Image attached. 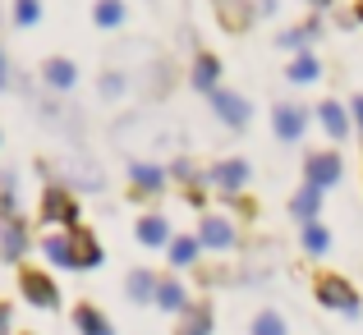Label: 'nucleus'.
I'll return each mask as SVG.
<instances>
[{
	"label": "nucleus",
	"instance_id": "1",
	"mask_svg": "<svg viewBox=\"0 0 363 335\" xmlns=\"http://www.w3.org/2000/svg\"><path fill=\"white\" fill-rule=\"evenodd\" d=\"M37 221L60 225V229H74V225H79V198H74V188L46 184L42 188V207H37Z\"/></svg>",
	"mask_w": 363,
	"mask_h": 335
},
{
	"label": "nucleus",
	"instance_id": "2",
	"mask_svg": "<svg viewBox=\"0 0 363 335\" xmlns=\"http://www.w3.org/2000/svg\"><path fill=\"white\" fill-rule=\"evenodd\" d=\"M318 303L331 308V312H340V317H359L363 312L359 290L345 280V276H318Z\"/></svg>",
	"mask_w": 363,
	"mask_h": 335
},
{
	"label": "nucleus",
	"instance_id": "3",
	"mask_svg": "<svg viewBox=\"0 0 363 335\" xmlns=\"http://www.w3.org/2000/svg\"><path fill=\"white\" fill-rule=\"evenodd\" d=\"M272 129L281 142H303V129H308V110L299 101H276L272 106Z\"/></svg>",
	"mask_w": 363,
	"mask_h": 335
},
{
	"label": "nucleus",
	"instance_id": "4",
	"mask_svg": "<svg viewBox=\"0 0 363 335\" xmlns=\"http://www.w3.org/2000/svg\"><path fill=\"white\" fill-rule=\"evenodd\" d=\"M18 285H23V299L33 303V308H42V312L60 308V290H55V280L46 271H33V266H28V271L18 276Z\"/></svg>",
	"mask_w": 363,
	"mask_h": 335
},
{
	"label": "nucleus",
	"instance_id": "5",
	"mask_svg": "<svg viewBox=\"0 0 363 335\" xmlns=\"http://www.w3.org/2000/svg\"><path fill=\"white\" fill-rule=\"evenodd\" d=\"M248 179H253V170H248L244 157H225V161H216V166L207 170V184H216L225 198H230V193H244Z\"/></svg>",
	"mask_w": 363,
	"mask_h": 335
},
{
	"label": "nucleus",
	"instance_id": "6",
	"mask_svg": "<svg viewBox=\"0 0 363 335\" xmlns=\"http://www.w3.org/2000/svg\"><path fill=\"white\" fill-rule=\"evenodd\" d=\"M345 175V161H340V152H313L308 161H303V179H308L313 188H331L336 179Z\"/></svg>",
	"mask_w": 363,
	"mask_h": 335
},
{
	"label": "nucleus",
	"instance_id": "7",
	"mask_svg": "<svg viewBox=\"0 0 363 335\" xmlns=\"http://www.w3.org/2000/svg\"><path fill=\"white\" fill-rule=\"evenodd\" d=\"M212 110H216V120H221L225 129H244V124L253 120V106H248L240 92H230V88H216L212 92Z\"/></svg>",
	"mask_w": 363,
	"mask_h": 335
},
{
	"label": "nucleus",
	"instance_id": "8",
	"mask_svg": "<svg viewBox=\"0 0 363 335\" xmlns=\"http://www.w3.org/2000/svg\"><path fill=\"white\" fill-rule=\"evenodd\" d=\"M69 248H74V262H79V271H92V266H101V239L92 234V229H83V225H74L69 229Z\"/></svg>",
	"mask_w": 363,
	"mask_h": 335
},
{
	"label": "nucleus",
	"instance_id": "9",
	"mask_svg": "<svg viewBox=\"0 0 363 335\" xmlns=\"http://www.w3.org/2000/svg\"><path fill=\"white\" fill-rule=\"evenodd\" d=\"M198 244L212 248V253H225V248H235V225L225 221V216H203V225H198Z\"/></svg>",
	"mask_w": 363,
	"mask_h": 335
},
{
	"label": "nucleus",
	"instance_id": "10",
	"mask_svg": "<svg viewBox=\"0 0 363 335\" xmlns=\"http://www.w3.org/2000/svg\"><path fill=\"white\" fill-rule=\"evenodd\" d=\"M253 14H257L253 0H216V18H221L225 33H248Z\"/></svg>",
	"mask_w": 363,
	"mask_h": 335
},
{
	"label": "nucleus",
	"instance_id": "11",
	"mask_svg": "<svg viewBox=\"0 0 363 335\" xmlns=\"http://www.w3.org/2000/svg\"><path fill=\"white\" fill-rule=\"evenodd\" d=\"M166 179H170V170H161V166H152V161H133L129 166V184H133V193H161V188H166Z\"/></svg>",
	"mask_w": 363,
	"mask_h": 335
},
{
	"label": "nucleus",
	"instance_id": "12",
	"mask_svg": "<svg viewBox=\"0 0 363 335\" xmlns=\"http://www.w3.org/2000/svg\"><path fill=\"white\" fill-rule=\"evenodd\" d=\"M23 253H28V225H23V216L0 221V257H5V262H18Z\"/></svg>",
	"mask_w": 363,
	"mask_h": 335
},
{
	"label": "nucleus",
	"instance_id": "13",
	"mask_svg": "<svg viewBox=\"0 0 363 335\" xmlns=\"http://www.w3.org/2000/svg\"><path fill=\"white\" fill-rule=\"evenodd\" d=\"M318 124L327 129L331 142H345L354 120H350V106H340V101H322V106H318Z\"/></svg>",
	"mask_w": 363,
	"mask_h": 335
},
{
	"label": "nucleus",
	"instance_id": "14",
	"mask_svg": "<svg viewBox=\"0 0 363 335\" xmlns=\"http://www.w3.org/2000/svg\"><path fill=\"white\" fill-rule=\"evenodd\" d=\"M290 216L299 225H313L322 216V188H313V184H303V188H294V198H290Z\"/></svg>",
	"mask_w": 363,
	"mask_h": 335
},
{
	"label": "nucleus",
	"instance_id": "15",
	"mask_svg": "<svg viewBox=\"0 0 363 335\" xmlns=\"http://www.w3.org/2000/svg\"><path fill=\"white\" fill-rule=\"evenodd\" d=\"M42 253L51 266H60V271H79V262H74V248H69V229H55V234L42 239Z\"/></svg>",
	"mask_w": 363,
	"mask_h": 335
},
{
	"label": "nucleus",
	"instance_id": "16",
	"mask_svg": "<svg viewBox=\"0 0 363 335\" xmlns=\"http://www.w3.org/2000/svg\"><path fill=\"white\" fill-rule=\"evenodd\" d=\"M42 79H46V88L69 92L74 83H79V64H74V60H65V55H51V60L42 64Z\"/></svg>",
	"mask_w": 363,
	"mask_h": 335
},
{
	"label": "nucleus",
	"instance_id": "17",
	"mask_svg": "<svg viewBox=\"0 0 363 335\" xmlns=\"http://www.w3.org/2000/svg\"><path fill=\"white\" fill-rule=\"evenodd\" d=\"M133 239H138L143 248H161V244H170V225H166V216H138V225H133Z\"/></svg>",
	"mask_w": 363,
	"mask_h": 335
},
{
	"label": "nucleus",
	"instance_id": "18",
	"mask_svg": "<svg viewBox=\"0 0 363 335\" xmlns=\"http://www.w3.org/2000/svg\"><path fill=\"white\" fill-rule=\"evenodd\" d=\"M175 335H212V303H189V308L179 312Z\"/></svg>",
	"mask_w": 363,
	"mask_h": 335
},
{
	"label": "nucleus",
	"instance_id": "19",
	"mask_svg": "<svg viewBox=\"0 0 363 335\" xmlns=\"http://www.w3.org/2000/svg\"><path fill=\"white\" fill-rule=\"evenodd\" d=\"M74 327H79V335H116V327L106 322V312L92 308V303H79V308H74Z\"/></svg>",
	"mask_w": 363,
	"mask_h": 335
},
{
	"label": "nucleus",
	"instance_id": "20",
	"mask_svg": "<svg viewBox=\"0 0 363 335\" xmlns=\"http://www.w3.org/2000/svg\"><path fill=\"white\" fill-rule=\"evenodd\" d=\"M124 290H129V299H133V303H157L161 280H157L152 271H143V266H133V271H129V280H124Z\"/></svg>",
	"mask_w": 363,
	"mask_h": 335
},
{
	"label": "nucleus",
	"instance_id": "21",
	"mask_svg": "<svg viewBox=\"0 0 363 335\" xmlns=\"http://www.w3.org/2000/svg\"><path fill=\"white\" fill-rule=\"evenodd\" d=\"M194 88H203L207 97L221 88V60H216V55H198L194 60Z\"/></svg>",
	"mask_w": 363,
	"mask_h": 335
},
{
	"label": "nucleus",
	"instance_id": "22",
	"mask_svg": "<svg viewBox=\"0 0 363 335\" xmlns=\"http://www.w3.org/2000/svg\"><path fill=\"white\" fill-rule=\"evenodd\" d=\"M65 170H69V179H74L79 188H88V193H97V188H101V170L92 166V161L69 157V161H65Z\"/></svg>",
	"mask_w": 363,
	"mask_h": 335
},
{
	"label": "nucleus",
	"instance_id": "23",
	"mask_svg": "<svg viewBox=\"0 0 363 335\" xmlns=\"http://www.w3.org/2000/svg\"><path fill=\"white\" fill-rule=\"evenodd\" d=\"M170 266H194L198 262V253H203V244H198V234H179V239H170Z\"/></svg>",
	"mask_w": 363,
	"mask_h": 335
},
{
	"label": "nucleus",
	"instance_id": "24",
	"mask_svg": "<svg viewBox=\"0 0 363 335\" xmlns=\"http://www.w3.org/2000/svg\"><path fill=\"white\" fill-rule=\"evenodd\" d=\"M285 79H290V83H318V79H322V64H318V55L299 51V55L290 60V69H285Z\"/></svg>",
	"mask_w": 363,
	"mask_h": 335
},
{
	"label": "nucleus",
	"instance_id": "25",
	"mask_svg": "<svg viewBox=\"0 0 363 335\" xmlns=\"http://www.w3.org/2000/svg\"><path fill=\"white\" fill-rule=\"evenodd\" d=\"M189 303H194V299L184 294V285H179V280H161V290H157V308H166V312H175V317H179Z\"/></svg>",
	"mask_w": 363,
	"mask_h": 335
},
{
	"label": "nucleus",
	"instance_id": "26",
	"mask_svg": "<svg viewBox=\"0 0 363 335\" xmlns=\"http://www.w3.org/2000/svg\"><path fill=\"white\" fill-rule=\"evenodd\" d=\"M303 253H308V257H327L331 253V229L318 225V221L303 225Z\"/></svg>",
	"mask_w": 363,
	"mask_h": 335
},
{
	"label": "nucleus",
	"instance_id": "27",
	"mask_svg": "<svg viewBox=\"0 0 363 335\" xmlns=\"http://www.w3.org/2000/svg\"><path fill=\"white\" fill-rule=\"evenodd\" d=\"M9 216H18V179L9 175H0V221H9Z\"/></svg>",
	"mask_w": 363,
	"mask_h": 335
},
{
	"label": "nucleus",
	"instance_id": "28",
	"mask_svg": "<svg viewBox=\"0 0 363 335\" xmlns=\"http://www.w3.org/2000/svg\"><path fill=\"white\" fill-rule=\"evenodd\" d=\"M92 18H97V28H120L124 23V0H97Z\"/></svg>",
	"mask_w": 363,
	"mask_h": 335
},
{
	"label": "nucleus",
	"instance_id": "29",
	"mask_svg": "<svg viewBox=\"0 0 363 335\" xmlns=\"http://www.w3.org/2000/svg\"><path fill=\"white\" fill-rule=\"evenodd\" d=\"M318 37V23H303V28H285L281 37H276V46H285V51H303V46Z\"/></svg>",
	"mask_w": 363,
	"mask_h": 335
},
{
	"label": "nucleus",
	"instance_id": "30",
	"mask_svg": "<svg viewBox=\"0 0 363 335\" xmlns=\"http://www.w3.org/2000/svg\"><path fill=\"white\" fill-rule=\"evenodd\" d=\"M248 331H253V335H285V322H281V312L267 308V312H257V317H253V327H248Z\"/></svg>",
	"mask_w": 363,
	"mask_h": 335
},
{
	"label": "nucleus",
	"instance_id": "31",
	"mask_svg": "<svg viewBox=\"0 0 363 335\" xmlns=\"http://www.w3.org/2000/svg\"><path fill=\"white\" fill-rule=\"evenodd\" d=\"M97 92H101V101H120L124 97V74H101V83H97Z\"/></svg>",
	"mask_w": 363,
	"mask_h": 335
},
{
	"label": "nucleus",
	"instance_id": "32",
	"mask_svg": "<svg viewBox=\"0 0 363 335\" xmlns=\"http://www.w3.org/2000/svg\"><path fill=\"white\" fill-rule=\"evenodd\" d=\"M170 179H179V184H203L207 175H198V166H194V161H189V157H179L175 166H170Z\"/></svg>",
	"mask_w": 363,
	"mask_h": 335
},
{
	"label": "nucleus",
	"instance_id": "33",
	"mask_svg": "<svg viewBox=\"0 0 363 335\" xmlns=\"http://www.w3.org/2000/svg\"><path fill=\"white\" fill-rule=\"evenodd\" d=\"M37 18H42V5H37V0H14V23L18 28H33Z\"/></svg>",
	"mask_w": 363,
	"mask_h": 335
},
{
	"label": "nucleus",
	"instance_id": "34",
	"mask_svg": "<svg viewBox=\"0 0 363 335\" xmlns=\"http://www.w3.org/2000/svg\"><path fill=\"white\" fill-rule=\"evenodd\" d=\"M350 120H354L359 129H363V97H354V101H350Z\"/></svg>",
	"mask_w": 363,
	"mask_h": 335
},
{
	"label": "nucleus",
	"instance_id": "35",
	"mask_svg": "<svg viewBox=\"0 0 363 335\" xmlns=\"http://www.w3.org/2000/svg\"><path fill=\"white\" fill-rule=\"evenodd\" d=\"M0 88H9V60H5V51H0Z\"/></svg>",
	"mask_w": 363,
	"mask_h": 335
},
{
	"label": "nucleus",
	"instance_id": "36",
	"mask_svg": "<svg viewBox=\"0 0 363 335\" xmlns=\"http://www.w3.org/2000/svg\"><path fill=\"white\" fill-rule=\"evenodd\" d=\"M5 331H9V308L0 303V335H5Z\"/></svg>",
	"mask_w": 363,
	"mask_h": 335
},
{
	"label": "nucleus",
	"instance_id": "37",
	"mask_svg": "<svg viewBox=\"0 0 363 335\" xmlns=\"http://www.w3.org/2000/svg\"><path fill=\"white\" fill-rule=\"evenodd\" d=\"M308 5H313V9H331V0H308Z\"/></svg>",
	"mask_w": 363,
	"mask_h": 335
},
{
	"label": "nucleus",
	"instance_id": "38",
	"mask_svg": "<svg viewBox=\"0 0 363 335\" xmlns=\"http://www.w3.org/2000/svg\"><path fill=\"white\" fill-rule=\"evenodd\" d=\"M359 18H363V0H359Z\"/></svg>",
	"mask_w": 363,
	"mask_h": 335
}]
</instances>
